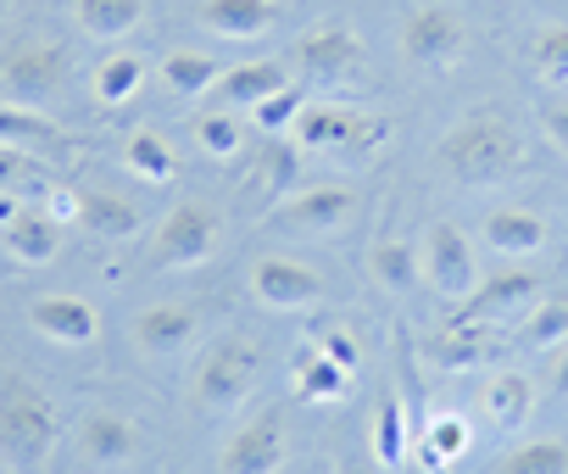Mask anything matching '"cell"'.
I'll return each instance as SVG.
<instances>
[{"mask_svg": "<svg viewBox=\"0 0 568 474\" xmlns=\"http://www.w3.org/2000/svg\"><path fill=\"white\" fill-rule=\"evenodd\" d=\"M440 162L463 184H501L507 173L524 168V134L496 112H474L452 123V134L440 140Z\"/></svg>", "mask_w": 568, "mask_h": 474, "instance_id": "obj_1", "label": "cell"}, {"mask_svg": "<svg viewBox=\"0 0 568 474\" xmlns=\"http://www.w3.org/2000/svg\"><path fill=\"white\" fill-rule=\"evenodd\" d=\"M68 73H73V62H68V51L57 40H23L7 62H0V95H7L12 107L40 112L68 90Z\"/></svg>", "mask_w": 568, "mask_h": 474, "instance_id": "obj_2", "label": "cell"}, {"mask_svg": "<svg viewBox=\"0 0 568 474\" xmlns=\"http://www.w3.org/2000/svg\"><path fill=\"white\" fill-rule=\"evenodd\" d=\"M217 234H223L217 212H212L206 201H184V206H173V212L156 223L151 263H156V269H195V263H206V258L217 252Z\"/></svg>", "mask_w": 568, "mask_h": 474, "instance_id": "obj_3", "label": "cell"}, {"mask_svg": "<svg viewBox=\"0 0 568 474\" xmlns=\"http://www.w3.org/2000/svg\"><path fill=\"white\" fill-rule=\"evenodd\" d=\"M51 441H57V413L40 391H29V385L0 391V452L12 463H34L51 452Z\"/></svg>", "mask_w": 568, "mask_h": 474, "instance_id": "obj_4", "label": "cell"}, {"mask_svg": "<svg viewBox=\"0 0 568 474\" xmlns=\"http://www.w3.org/2000/svg\"><path fill=\"white\" fill-rule=\"evenodd\" d=\"M424 280L446 296V302H468L474 285H479V263H474V246H468V234L457 223H429L424 234Z\"/></svg>", "mask_w": 568, "mask_h": 474, "instance_id": "obj_5", "label": "cell"}, {"mask_svg": "<svg viewBox=\"0 0 568 474\" xmlns=\"http://www.w3.org/2000/svg\"><path fill=\"white\" fill-rule=\"evenodd\" d=\"M256 374H262L256 346H251V341H223V346H212V352L201 357V369H195V402H201V407H234V402L251 396Z\"/></svg>", "mask_w": 568, "mask_h": 474, "instance_id": "obj_6", "label": "cell"}, {"mask_svg": "<svg viewBox=\"0 0 568 474\" xmlns=\"http://www.w3.org/2000/svg\"><path fill=\"white\" fill-rule=\"evenodd\" d=\"M296 145L302 151H374L385 140V123L379 118H357L346 107H313L296 118Z\"/></svg>", "mask_w": 568, "mask_h": 474, "instance_id": "obj_7", "label": "cell"}, {"mask_svg": "<svg viewBox=\"0 0 568 474\" xmlns=\"http://www.w3.org/2000/svg\"><path fill=\"white\" fill-rule=\"evenodd\" d=\"M463 46H468V29L452 7H418L402 23V51L418 68H452L463 57Z\"/></svg>", "mask_w": 568, "mask_h": 474, "instance_id": "obj_8", "label": "cell"}, {"mask_svg": "<svg viewBox=\"0 0 568 474\" xmlns=\"http://www.w3.org/2000/svg\"><path fill=\"white\" fill-rule=\"evenodd\" d=\"M284 468V418L278 413H256L251 424H240L217 457V474H278Z\"/></svg>", "mask_w": 568, "mask_h": 474, "instance_id": "obj_9", "label": "cell"}, {"mask_svg": "<svg viewBox=\"0 0 568 474\" xmlns=\"http://www.w3.org/2000/svg\"><path fill=\"white\" fill-rule=\"evenodd\" d=\"M251 291H256V302L291 313V307H313L324 296V280H318V269H307L296 258H262L251 269Z\"/></svg>", "mask_w": 568, "mask_h": 474, "instance_id": "obj_10", "label": "cell"}, {"mask_svg": "<svg viewBox=\"0 0 568 474\" xmlns=\"http://www.w3.org/2000/svg\"><path fill=\"white\" fill-rule=\"evenodd\" d=\"M296 62H302L307 79L335 84V79H346V73L363 68V40L352 29H341V23H324V29H307L296 40Z\"/></svg>", "mask_w": 568, "mask_h": 474, "instance_id": "obj_11", "label": "cell"}, {"mask_svg": "<svg viewBox=\"0 0 568 474\" xmlns=\"http://www.w3.org/2000/svg\"><path fill=\"white\" fill-rule=\"evenodd\" d=\"M352 212H357V195L346 184H318V190H302V195L284 201L273 212V223L278 229H302V234H329V229L352 223Z\"/></svg>", "mask_w": 568, "mask_h": 474, "instance_id": "obj_12", "label": "cell"}, {"mask_svg": "<svg viewBox=\"0 0 568 474\" xmlns=\"http://www.w3.org/2000/svg\"><path fill=\"white\" fill-rule=\"evenodd\" d=\"M29 324L45 335V341H62V346H90L101 335V313L84 302V296H40L29 307Z\"/></svg>", "mask_w": 568, "mask_h": 474, "instance_id": "obj_13", "label": "cell"}, {"mask_svg": "<svg viewBox=\"0 0 568 474\" xmlns=\"http://www.w3.org/2000/svg\"><path fill=\"white\" fill-rule=\"evenodd\" d=\"M535 291H540V280H535L529 269H501V274H490L485 285H474V296L463 302L457 319H468V324H490V319H501V313L535 302Z\"/></svg>", "mask_w": 568, "mask_h": 474, "instance_id": "obj_14", "label": "cell"}, {"mask_svg": "<svg viewBox=\"0 0 568 474\" xmlns=\"http://www.w3.org/2000/svg\"><path fill=\"white\" fill-rule=\"evenodd\" d=\"M134 341L151 357H173V352H184L195 341V313L184 302H156V307H145L134 319Z\"/></svg>", "mask_w": 568, "mask_h": 474, "instance_id": "obj_15", "label": "cell"}, {"mask_svg": "<svg viewBox=\"0 0 568 474\" xmlns=\"http://www.w3.org/2000/svg\"><path fill=\"white\" fill-rule=\"evenodd\" d=\"M201 23L223 40H256L278 23V0H201Z\"/></svg>", "mask_w": 568, "mask_h": 474, "instance_id": "obj_16", "label": "cell"}, {"mask_svg": "<svg viewBox=\"0 0 568 474\" xmlns=\"http://www.w3.org/2000/svg\"><path fill=\"white\" fill-rule=\"evenodd\" d=\"M79 446H84V457H95V463H123V457H134V446H140V424H134L129 413L95 407V413L79 424Z\"/></svg>", "mask_w": 568, "mask_h": 474, "instance_id": "obj_17", "label": "cell"}, {"mask_svg": "<svg viewBox=\"0 0 568 474\" xmlns=\"http://www.w3.org/2000/svg\"><path fill=\"white\" fill-rule=\"evenodd\" d=\"M485 241H490V252H501V258H529V252L546 246V218L529 212V206H496V212L485 218Z\"/></svg>", "mask_w": 568, "mask_h": 474, "instance_id": "obj_18", "label": "cell"}, {"mask_svg": "<svg viewBox=\"0 0 568 474\" xmlns=\"http://www.w3.org/2000/svg\"><path fill=\"white\" fill-rule=\"evenodd\" d=\"M79 223L101 241H129L140 234V206L118 190H79Z\"/></svg>", "mask_w": 568, "mask_h": 474, "instance_id": "obj_19", "label": "cell"}, {"mask_svg": "<svg viewBox=\"0 0 568 474\" xmlns=\"http://www.w3.org/2000/svg\"><path fill=\"white\" fill-rule=\"evenodd\" d=\"M7 246L18 263H51L57 246H62V223L45 212V206H23L12 223H7Z\"/></svg>", "mask_w": 568, "mask_h": 474, "instance_id": "obj_20", "label": "cell"}, {"mask_svg": "<svg viewBox=\"0 0 568 474\" xmlns=\"http://www.w3.org/2000/svg\"><path fill=\"white\" fill-rule=\"evenodd\" d=\"M346 385H352V369H341V363L324 357L318 346H302V352L291 357V391H296L302 402H335Z\"/></svg>", "mask_w": 568, "mask_h": 474, "instance_id": "obj_21", "label": "cell"}, {"mask_svg": "<svg viewBox=\"0 0 568 474\" xmlns=\"http://www.w3.org/2000/svg\"><path fill=\"white\" fill-rule=\"evenodd\" d=\"M463 452H468V418H463V413H435V418H429V430L413 441V457H418V468H424V474L452 468Z\"/></svg>", "mask_w": 568, "mask_h": 474, "instance_id": "obj_22", "label": "cell"}, {"mask_svg": "<svg viewBox=\"0 0 568 474\" xmlns=\"http://www.w3.org/2000/svg\"><path fill=\"white\" fill-rule=\"evenodd\" d=\"M435 363L440 369H479L490 352H496V335H490V324H468V319H452L440 335H435Z\"/></svg>", "mask_w": 568, "mask_h": 474, "instance_id": "obj_23", "label": "cell"}, {"mask_svg": "<svg viewBox=\"0 0 568 474\" xmlns=\"http://www.w3.org/2000/svg\"><path fill=\"white\" fill-rule=\"evenodd\" d=\"M291 79H284V62H240L217 79V95L229 107H262L273 90H284Z\"/></svg>", "mask_w": 568, "mask_h": 474, "instance_id": "obj_24", "label": "cell"}, {"mask_svg": "<svg viewBox=\"0 0 568 474\" xmlns=\"http://www.w3.org/2000/svg\"><path fill=\"white\" fill-rule=\"evenodd\" d=\"M145 18V0H79V29L95 40H123Z\"/></svg>", "mask_w": 568, "mask_h": 474, "instance_id": "obj_25", "label": "cell"}, {"mask_svg": "<svg viewBox=\"0 0 568 474\" xmlns=\"http://www.w3.org/2000/svg\"><path fill=\"white\" fill-rule=\"evenodd\" d=\"M485 413H490V424L518 430V424L535 413V385H529V374H496V380L485 385Z\"/></svg>", "mask_w": 568, "mask_h": 474, "instance_id": "obj_26", "label": "cell"}, {"mask_svg": "<svg viewBox=\"0 0 568 474\" xmlns=\"http://www.w3.org/2000/svg\"><path fill=\"white\" fill-rule=\"evenodd\" d=\"M368 269H374V280H379L385 291H396V296L424 280V263H418V252H413L407 241H379V246L368 252Z\"/></svg>", "mask_w": 568, "mask_h": 474, "instance_id": "obj_27", "label": "cell"}, {"mask_svg": "<svg viewBox=\"0 0 568 474\" xmlns=\"http://www.w3.org/2000/svg\"><path fill=\"white\" fill-rule=\"evenodd\" d=\"M490 474H568V441H557V435L524 441V446H513Z\"/></svg>", "mask_w": 568, "mask_h": 474, "instance_id": "obj_28", "label": "cell"}, {"mask_svg": "<svg viewBox=\"0 0 568 474\" xmlns=\"http://www.w3.org/2000/svg\"><path fill=\"white\" fill-rule=\"evenodd\" d=\"M123 162H129L145 184H173V151H168V140H162L156 129H134V134L123 140Z\"/></svg>", "mask_w": 568, "mask_h": 474, "instance_id": "obj_29", "label": "cell"}, {"mask_svg": "<svg viewBox=\"0 0 568 474\" xmlns=\"http://www.w3.org/2000/svg\"><path fill=\"white\" fill-rule=\"evenodd\" d=\"M162 79H168V90H179V95H206V90L223 79V68H217L212 57H201V51H173V57L162 62Z\"/></svg>", "mask_w": 568, "mask_h": 474, "instance_id": "obj_30", "label": "cell"}, {"mask_svg": "<svg viewBox=\"0 0 568 474\" xmlns=\"http://www.w3.org/2000/svg\"><path fill=\"white\" fill-rule=\"evenodd\" d=\"M140 84H145V62L140 57H106L101 68H95V95L106 101V107H123V101H134L140 95Z\"/></svg>", "mask_w": 568, "mask_h": 474, "instance_id": "obj_31", "label": "cell"}, {"mask_svg": "<svg viewBox=\"0 0 568 474\" xmlns=\"http://www.w3.org/2000/svg\"><path fill=\"white\" fill-rule=\"evenodd\" d=\"M62 129L57 123H45L40 112H29V107H12V101H0V145H51Z\"/></svg>", "mask_w": 568, "mask_h": 474, "instance_id": "obj_32", "label": "cell"}, {"mask_svg": "<svg viewBox=\"0 0 568 474\" xmlns=\"http://www.w3.org/2000/svg\"><path fill=\"white\" fill-rule=\"evenodd\" d=\"M374 452L385 468H402L407 463V418H402V402L385 396L379 402V418H374Z\"/></svg>", "mask_w": 568, "mask_h": 474, "instance_id": "obj_33", "label": "cell"}, {"mask_svg": "<svg viewBox=\"0 0 568 474\" xmlns=\"http://www.w3.org/2000/svg\"><path fill=\"white\" fill-rule=\"evenodd\" d=\"M256 112V123L267 129V134H291L296 129V118L307 112V90L302 84H284V90H273L262 107H251Z\"/></svg>", "mask_w": 568, "mask_h": 474, "instance_id": "obj_34", "label": "cell"}, {"mask_svg": "<svg viewBox=\"0 0 568 474\" xmlns=\"http://www.w3.org/2000/svg\"><path fill=\"white\" fill-rule=\"evenodd\" d=\"M535 73L546 84H568V23H551L535 34Z\"/></svg>", "mask_w": 568, "mask_h": 474, "instance_id": "obj_35", "label": "cell"}, {"mask_svg": "<svg viewBox=\"0 0 568 474\" xmlns=\"http://www.w3.org/2000/svg\"><path fill=\"white\" fill-rule=\"evenodd\" d=\"M296 173H302V157H296V145L291 140H267V151H262V168H256V179L278 195V190H291L296 184Z\"/></svg>", "mask_w": 568, "mask_h": 474, "instance_id": "obj_36", "label": "cell"}, {"mask_svg": "<svg viewBox=\"0 0 568 474\" xmlns=\"http://www.w3.org/2000/svg\"><path fill=\"white\" fill-rule=\"evenodd\" d=\"M190 129H195L201 151H212V157H234V151H240V123H234L229 112H201Z\"/></svg>", "mask_w": 568, "mask_h": 474, "instance_id": "obj_37", "label": "cell"}, {"mask_svg": "<svg viewBox=\"0 0 568 474\" xmlns=\"http://www.w3.org/2000/svg\"><path fill=\"white\" fill-rule=\"evenodd\" d=\"M524 341L529 346H557V341H568V302H540V313H529L524 319Z\"/></svg>", "mask_w": 568, "mask_h": 474, "instance_id": "obj_38", "label": "cell"}, {"mask_svg": "<svg viewBox=\"0 0 568 474\" xmlns=\"http://www.w3.org/2000/svg\"><path fill=\"white\" fill-rule=\"evenodd\" d=\"M318 352H324V357H335V363H341V369H352V374H357V363H363V346H357L346 330H324V335H318Z\"/></svg>", "mask_w": 568, "mask_h": 474, "instance_id": "obj_39", "label": "cell"}, {"mask_svg": "<svg viewBox=\"0 0 568 474\" xmlns=\"http://www.w3.org/2000/svg\"><path fill=\"white\" fill-rule=\"evenodd\" d=\"M40 168H34V157H23L18 145H0V190H12V184H23V179H34Z\"/></svg>", "mask_w": 568, "mask_h": 474, "instance_id": "obj_40", "label": "cell"}, {"mask_svg": "<svg viewBox=\"0 0 568 474\" xmlns=\"http://www.w3.org/2000/svg\"><path fill=\"white\" fill-rule=\"evenodd\" d=\"M57 223H79V190H51V206H45Z\"/></svg>", "mask_w": 568, "mask_h": 474, "instance_id": "obj_41", "label": "cell"}, {"mask_svg": "<svg viewBox=\"0 0 568 474\" xmlns=\"http://www.w3.org/2000/svg\"><path fill=\"white\" fill-rule=\"evenodd\" d=\"M540 118H546V134H551V140H557V145L568 151V101H551V107H546Z\"/></svg>", "mask_w": 568, "mask_h": 474, "instance_id": "obj_42", "label": "cell"}, {"mask_svg": "<svg viewBox=\"0 0 568 474\" xmlns=\"http://www.w3.org/2000/svg\"><path fill=\"white\" fill-rule=\"evenodd\" d=\"M551 396H568V346H562V357L551 369Z\"/></svg>", "mask_w": 568, "mask_h": 474, "instance_id": "obj_43", "label": "cell"}, {"mask_svg": "<svg viewBox=\"0 0 568 474\" xmlns=\"http://www.w3.org/2000/svg\"><path fill=\"white\" fill-rule=\"evenodd\" d=\"M18 212H23V206H18V201H12V190H0V229H7V223H12V218H18Z\"/></svg>", "mask_w": 568, "mask_h": 474, "instance_id": "obj_44", "label": "cell"}, {"mask_svg": "<svg viewBox=\"0 0 568 474\" xmlns=\"http://www.w3.org/2000/svg\"><path fill=\"white\" fill-rule=\"evenodd\" d=\"M346 474H363V468H346Z\"/></svg>", "mask_w": 568, "mask_h": 474, "instance_id": "obj_45", "label": "cell"}]
</instances>
